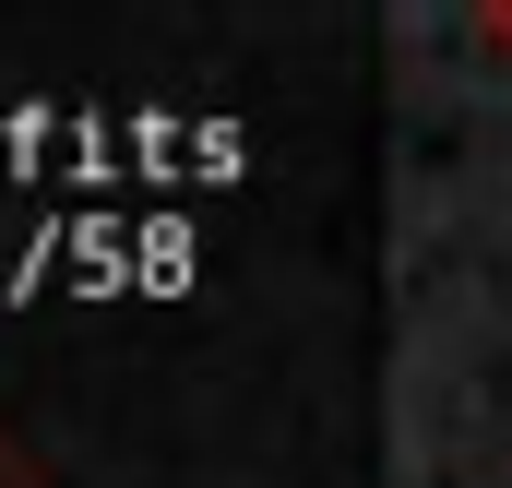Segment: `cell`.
<instances>
[{"label":"cell","mask_w":512,"mask_h":488,"mask_svg":"<svg viewBox=\"0 0 512 488\" xmlns=\"http://www.w3.org/2000/svg\"><path fill=\"white\" fill-rule=\"evenodd\" d=\"M477 36H489V48H501V60H512V12H477Z\"/></svg>","instance_id":"6da1fadb"}]
</instances>
